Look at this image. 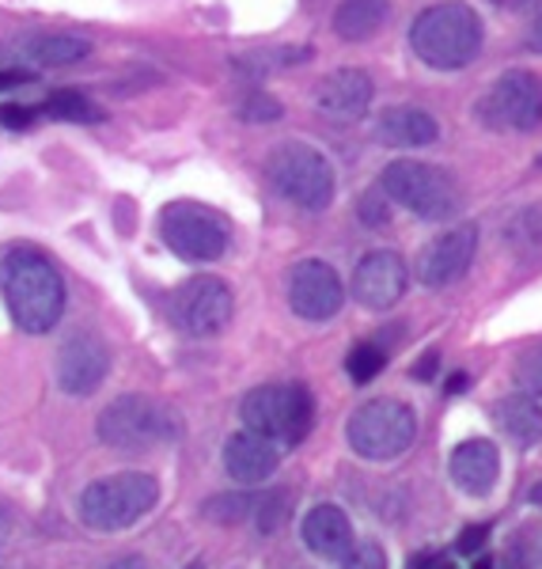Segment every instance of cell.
<instances>
[{"instance_id": "cell-1", "label": "cell", "mask_w": 542, "mask_h": 569, "mask_svg": "<svg viewBox=\"0 0 542 569\" xmlns=\"http://www.w3.org/2000/svg\"><path fill=\"white\" fill-rule=\"evenodd\" d=\"M0 292L12 323L27 335H50L66 311V281L39 247L16 243L0 254Z\"/></svg>"}, {"instance_id": "cell-2", "label": "cell", "mask_w": 542, "mask_h": 569, "mask_svg": "<svg viewBox=\"0 0 542 569\" xmlns=\"http://www.w3.org/2000/svg\"><path fill=\"white\" fill-rule=\"evenodd\" d=\"M485 27L482 16L463 0H440L429 4L418 20L410 23V50L421 66L436 72H459L482 53Z\"/></svg>"}, {"instance_id": "cell-3", "label": "cell", "mask_w": 542, "mask_h": 569, "mask_svg": "<svg viewBox=\"0 0 542 569\" xmlns=\"http://www.w3.org/2000/svg\"><path fill=\"white\" fill-rule=\"evenodd\" d=\"M160 501V482L149 471H118L110 479H96L80 493V520L91 531H126L141 517H149Z\"/></svg>"}, {"instance_id": "cell-4", "label": "cell", "mask_w": 542, "mask_h": 569, "mask_svg": "<svg viewBox=\"0 0 542 569\" xmlns=\"http://www.w3.org/2000/svg\"><path fill=\"white\" fill-rule=\"evenodd\" d=\"M239 418L247 429L270 437L273 445L297 448L315 426V399L304 383H262L243 395Z\"/></svg>"}, {"instance_id": "cell-5", "label": "cell", "mask_w": 542, "mask_h": 569, "mask_svg": "<svg viewBox=\"0 0 542 569\" xmlns=\"http://www.w3.org/2000/svg\"><path fill=\"white\" fill-rule=\"evenodd\" d=\"M265 176H270L273 190H278L284 201H292V206H300V209H311V213L327 209L338 190L330 160L304 141H281L278 149L265 156Z\"/></svg>"}, {"instance_id": "cell-6", "label": "cell", "mask_w": 542, "mask_h": 569, "mask_svg": "<svg viewBox=\"0 0 542 569\" xmlns=\"http://www.w3.org/2000/svg\"><path fill=\"white\" fill-rule=\"evenodd\" d=\"M96 433L110 448H155V445H174L182 437V418L171 407L149 399V395H122L99 415Z\"/></svg>"}, {"instance_id": "cell-7", "label": "cell", "mask_w": 542, "mask_h": 569, "mask_svg": "<svg viewBox=\"0 0 542 569\" xmlns=\"http://www.w3.org/2000/svg\"><path fill=\"white\" fill-rule=\"evenodd\" d=\"M380 187L394 206L421 220H452L459 213V187L444 168L425 160H394L383 168Z\"/></svg>"}, {"instance_id": "cell-8", "label": "cell", "mask_w": 542, "mask_h": 569, "mask_svg": "<svg viewBox=\"0 0 542 569\" xmlns=\"http://www.w3.org/2000/svg\"><path fill=\"white\" fill-rule=\"evenodd\" d=\"M345 440L357 456L372 463L399 460L418 440V415L399 399H372L353 410L345 426Z\"/></svg>"}, {"instance_id": "cell-9", "label": "cell", "mask_w": 542, "mask_h": 569, "mask_svg": "<svg viewBox=\"0 0 542 569\" xmlns=\"http://www.w3.org/2000/svg\"><path fill=\"white\" fill-rule=\"evenodd\" d=\"M478 122L498 133H531L542 126V80L528 69L504 72L478 103Z\"/></svg>"}, {"instance_id": "cell-10", "label": "cell", "mask_w": 542, "mask_h": 569, "mask_svg": "<svg viewBox=\"0 0 542 569\" xmlns=\"http://www.w3.org/2000/svg\"><path fill=\"white\" fill-rule=\"evenodd\" d=\"M160 236L182 262H217L228 251L224 217L209 206H194V201H174L163 209Z\"/></svg>"}, {"instance_id": "cell-11", "label": "cell", "mask_w": 542, "mask_h": 569, "mask_svg": "<svg viewBox=\"0 0 542 569\" xmlns=\"http://www.w3.org/2000/svg\"><path fill=\"white\" fill-rule=\"evenodd\" d=\"M232 311H235L232 289H228V281L213 278V273L182 281L171 297V319L179 323V330H187L190 338L220 335V330L232 323Z\"/></svg>"}, {"instance_id": "cell-12", "label": "cell", "mask_w": 542, "mask_h": 569, "mask_svg": "<svg viewBox=\"0 0 542 569\" xmlns=\"http://www.w3.org/2000/svg\"><path fill=\"white\" fill-rule=\"evenodd\" d=\"M345 305V284L323 259H304L289 270V308L308 323H327Z\"/></svg>"}, {"instance_id": "cell-13", "label": "cell", "mask_w": 542, "mask_h": 569, "mask_svg": "<svg viewBox=\"0 0 542 569\" xmlns=\"http://www.w3.org/2000/svg\"><path fill=\"white\" fill-rule=\"evenodd\" d=\"M478 251V224H452L440 236L425 243V251L418 254V281L425 289H448L471 270Z\"/></svg>"}, {"instance_id": "cell-14", "label": "cell", "mask_w": 542, "mask_h": 569, "mask_svg": "<svg viewBox=\"0 0 542 569\" xmlns=\"http://www.w3.org/2000/svg\"><path fill=\"white\" fill-rule=\"evenodd\" d=\"M410 284V270L402 262L399 251L391 247H380V251H369L353 270V300L369 311H388L402 300Z\"/></svg>"}, {"instance_id": "cell-15", "label": "cell", "mask_w": 542, "mask_h": 569, "mask_svg": "<svg viewBox=\"0 0 542 569\" xmlns=\"http://www.w3.org/2000/svg\"><path fill=\"white\" fill-rule=\"evenodd\" d=\"M107 372H110V350L103 338L91 335V330L72 335L58 350V388L66 395H77V399L96 395L103 388Z\"/></svg>"}, {"instance_id": "cell-16", "label": "cell", "mask_w": 542, "mask_h": 569, "mask_svg": "<svg viewBox=\"0 0 542 569\" xmlns=\"http://www.w3.org/2000/svg\"><path fill=\"white\" fill-rule=\"evenodd\" d=\"M372 96H375V84L369 72L349 69V66L327 72L315 84V107L323 110V114L338 118V122H357V118L369 114Z\"/></svg>"}, {"instance_id": "cell-17", "label": "cell", "mask_w": 542, "mask_h": 569, "mask_svg": "<svg viewBox=\"0 0 542 569\" xmlns=\"http://www.w3.org/2000/svg\"><path fill=\"white\" fill-rule=\"evenodd\" d=\"M448 471H452V482L463 493H471V498H485V493L498 486V475H501L498 445L485 440V437L463 440V445L452 452V460H448Z\"/></svg>"}, {"instance_id": "cell-18", "label": "cell", "mask_w": 542, "mask_h": 569, "mask_svg": "<svg viewBox=\"0 0 542 569\" xmlns=\"http://www.w3.org/2000/svg\"><path fill=\"white\" fill-rule=\"evenodd\" d=\"M281 463V452L270 437L254 433V429H243V433H232L224 440V471L232 475L235 482H265Z\"/></svg>"}, {"instance_id": "cell-19", "label": "cell", "mask_w": 542, "mask_h": 569, "mask_svg": "<svg viewBox=\"0 0 542 569\" xmlns=\"http://www.w3.org/2000/svg\"><path fill=\"white\" fill-rule=\"evenodd\" d=\"M440 137V122L429 114L425 107H388L380 118H375V141L388 144V149H425V144H436Z\"/></svg>"}, {"instance_id": "cell-20", "label": "cell", "mask_w": 542, "mask_h": 569, "mask_svg": "<svg viewBox=\"0 0 542 569\" xmlns=\"http://www.w3.org/2000/svg\"><path fill=\"white\" fill-rule=\"evenodd\" d=\"M300 536H304L311 555L319 558H345L349 547H353V528H349V517L338 505H315L304 517Z\"/></svg>"}, {"instance_id": "cell-21", "label": "cell", "mask_w": 542, "mask_h": 569, "mask_svg": "<svg viewBox=\"0 0 542 569\" xmlns=\"http://www.w3.org/2000/svg\"><path fill=\"white\" fill-rule=\"evenodd\" d=\"M493 418H498L504 437H509L516 448H535L542 440V402H539V395H531V391L504 395L498 407H493Z\"/></svg>"}, {"instance_id": "cell-22", "label": "cell", "mask_w": 542, "mask_h": 569, "mask_svg": "<svg viewBox=\"0 0 542 569\" xmlns=\"http://www.w3.org/2000/svg\"><path fill=\"white\" fill-rule=\"evenodd\" d=\"M391 4L388 0H342L334 12V34L345 42H364L388 23Z\"/></svg>"}, {"instance_id": "cell-23", "label": "cell", "mask_w": 542, "mask_h": 569, "mask_svg": "<svg viewBox=\"0 0 542 569\" xmlns=\"http://www.w3.org/2000/svg\"><path fill=\"white\" fill-rule=\"evenodd\" d=\"M501 240L520 262H542V201L523 206L504 220Z\"/></svg>"}, {"instance_id": "cell-24", "label": "cell", "mask_w": 542, "mask_h": 569, "mask_svg": "<svg viewBox=\"0 0 542 569\" xmlns=\"http://www.w3.org/2000/svg\"><path fill=\"white\" fill-rule=\"evenodd\" d=\"M91 53V42L80 34H34L23 42V58L31 66H77L80 58Z\"/></svg>"}, {"instance_id": "cell-25", "label": "cell", "mask_w": 542, "mask_h": 569, "mask_svg": "<svg viewBox=\"0 0 542 569\" xmlns=\"http://www.w3.org/2000/svg\"><path fill=\"white\" fill-rule=\"evenodd\" d=\"M42 114L58 118V122H77V126H99L107 118V110L96 103V99L80 96V91H53L42 103Z\"/></svg>"}, {"instance_id": "cell-26", "label": "cell", "mask_w": 542, "mask_h": 569, "mask_svg": "<svg viewBox=\"0 0 542 569\" xmlns=\"http://www.w3.org/2000/svg\"><path fill=\"white\" fill-rule=\"evenodd\" d=\"M383 365H388V350H383V346H375V342L353 346L349 357H345V372H349V380H353V383H372L375 376L383 372Z\"/></svg>"}, {"instance_id": "cell-27", "label": "cell", "mask_w": 542, "mask_h": 569, "mask_svg": "<svg viewBox=\"0 0 542 569\" xmlns=\"http://www.w3.org/2000/svg\"><path fill=\"white\" fill-rule=\"evenodd\" d=\"M254 505H259V498H251V493H220V498H209L201 505V512L217 525H239V520L254 517Z\"/></svg>"}, {"instance_id": "cell-28", "label": "cell", "mask_w": 542, "mask_h": 569, "mask_svg": "<svg viewBox=\"0 0 542 569\" xmlns=\"http://www.w3.org/2000/svg\"><path fill=\"white\" fill-rule=\"evenodd\" d=\"M311 50H292V46H281V50H259V53H247L239 66H251L247 72H278V69H289L297 61H308Z\"/></svg>"}, {"instance_id": "cell-29", "label": "cell", "mask_w": 542, "mask_h": 569, "mask_svg": "<svg viewBox=\"0 0 542 569\" xmlns=\"http://www.w3.org/2000/svg\"><path fill=\"white\" fill-rule=\"evenodd\" d=\"M516 383H520L523 391L542 395V342L528 346V350L520 353V361H516Z\"/></svg>"}, {"instance_id": "cell-30", "label": "cell", "mask_w": 542, "mask_h": 569, "mask_svg": "<svg viewBox=\"0 0 542 569\" xmlns=\"http://www.w3.org/2000/svg\"><path fill=\"white\" fill-rule=\"evenodd\" d=\"M388 190L375 182L372 190H364V198H361V206H357V213H361V220L369 228H380V224H388L391 220V206H388Z\"/></svg>"}, {"instance_id": "cell-31", "label": "cell", "mask_w": 542, "mask_h": 569, "mask_svg": "<svg viewBox=\"0 0 542 569\" xmlns=\"http://www.w3.org/2000/svg\"><path fill=\"white\" fill-rule=\"evenodd\" d=\"M342 569H388V550H383L380 543H372V539L353 543L349 547V555L342 558Z\"/></svg>"}, {"instance_id": "cell-32", "label": "cell", "mask_w": 542, "mask_h": 569, "mask_svg": "<svg viewBox=\"0 0 542 569\" xmlns=\"http://www.w3.org/2000/svg\"><path fill=\"white\" fill-rule=\"evenodd\" d=\"M284 490H273V493H262L259 505H254V525H259L262 531H273L281 525V517H284Z\"/></svg>"}, {"instance_id": "cell-33", "label": "cell", "mask_w": 542, "mask_h": 569, "mask_svg": "<svg viewBox=\"0 0 542 569\" xmlns=\"http://www.w3.org/2000/svg\"><path fill=\"white\" fill-rule=\"evenodd\" d=\"M239 114L247 118V122H278L281 118V103L270 96H247L243 107H239Z\"/></svg>"}, {"instance_id": "cell-34", "label": "cell", "mask_w": 542, "mask_h": 569, "mask_svg": "<svg viewBox=\"0 0 542 569\" xmlns=\"http://www.w3.org/2000/svg\"><path fill=\"white\" fill-rule=\"evenodd\" d=\"M31 122H34V110L31 107L0 103V126H8V130H31Z\"/></svg>"}, {"instance_id": "cell-35", "label": "cell", "mask_w": 542, "mask_h": 569, "mask_svg": "<svg viewBox=\"0 0 542 569\" xmlns=\"http://www.w3.org/2000/svg\"><path fill=\"white\" fill-rule=\"evenodd\" d=\"M485 539H490V525H471V528H463L455 550H459V555H466V558H474L478 550L485 547Z\"/></svg>"}, {"instance_id": "cell-36", "label": "cell", "mask_w": 542, "mask_h": 569, "mask_svg": "<svg viewBox=\"0 0 542 569\" xmlns=\"http://www.w3.org/2000/svg\"><path fill=\"white\" fill-rule=\"evenodd\" d=\"M436 365H440V353L436 350H425V357H421L418 365H413V380H421V383H429L436 376Z\"/></svg>"}, {"instance_id": "cell-37", "label": "cell", "mask_w": 542, "mask_h": 569, "mask_svg": "<svg viewBox=\"0 0 542 569\" xmlns=\"http://www.w3.org/2000/svg\"><path fill=\"white\" fill-rule=\"evenodd\" d=\"M31 72H20V69H8V72H0V91H12V88H20V84H31Z\"/></svg>"}, {"instance_id": "cell-38", "label": "cell", "mask_w": 542, "mask_h": 569, "mask_svg": "<svg viewBox=\"0 0 542 569\" xmlns=\"http://www.w3.org/2000/svg\"><path fill=\"white\" fill-rule=\"evenodd\" d=\"M528 50L542 53V12L535 16V23L528 27Z\"/></svg>"}, {"instance_id": "cell-39", "label": "cell", "mask_w": 542, "mask_h": 569, "mask_svg": "<svg viewBox=\"0 0 542 569\" xmlns=\"http://www.w3.org/2000/svg\"><path fill=\"white\" fill-rule=\"evenodd\" d=\"M466 383H471V376H466V372H455V376H448L444 391H448V395H459V391H466Z\"/></svg>"}, {"instance_id": "cell-40", "label": "cell", "mask_w": 542, "mask_h": 569, "mask_svg": "<svg viewBox=\"0 0 542 569\" xmlns=\"http://www.w3.org/2000/svg\"><path fill=\"white\" fill-rule=\"evenodd\" d=\"M110 569H149V566H144L141 558H122V562H114Z\"/></svg>"}, {"instance_id": "cell-41", "label": "cell", "mask_w": 542, "mask_h": 569, "mask_svg": "<svg viewBox=\"0 0 542 569\" xmlns=\"http://www.w3.org/2000/svg\"><path fill=\"white\" fill-rule=\"evenodd\" d=\"M8 528H12V517L0 509V547H4V539H8Z\"/></svg>"}, {"instance_id": "cell-42", "label": "cell", "mask_w": 542, "mask_h": 569, "mask_svg": "<svg viewBox=\"0 0 542 569\" xmlns=\"http://www.w3.org/2000/svg\"><path fill=\"white\" fill-rule=\"evenodd\" d=\"M425 569H455V566L448 562V558H429V562H425Z\"/></svg>"}, {"instance_id": "cell-43", "label": "cell", "mask_w": 542, "mask_h": 569, "mask_svg": "<svg viewBox=\"0 0 542 569\" xmlns=\"http://www.w3.org/2000/svg\"><path fill=\"white\" fill-rule=\"evenodd\" d=\"M528 498H531V505H542V479H539L535 486H531V493H528Z\"/></svg>"}, {"instance_id": "cell-44", "label": "cell", "mask_w": 542, "mask_h": 569, "mask_svg": "<svg viewBox=\"0 0 542 569\" xmlns=\"http://www.w3.org/2000/svg\"><path fill=\"white\" fill-rule=\"evenodd\" d=\"M474 569H493V562H490V558H478Z\"/></svg>"}, {"instance_id": "cell-45", "label": "cell", "mask_w": 542, "mask_h": 569, "mask_svg": "<svg viewBox=\"0 0 542 569\" xmlns=\"http://www.w3.org/2000/svg\"><path fill=\"white\" fill-rule=\"evenodd\" d=\"M182 569H205V566H201V562H190V566H182Z\"/></svg>"}]
</instances>
